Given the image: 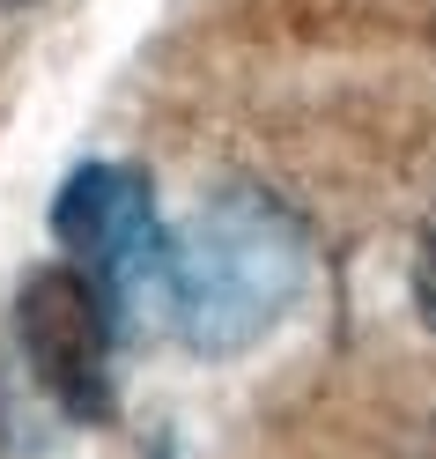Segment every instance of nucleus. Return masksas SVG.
<instances>
[{
	"instance_id": "3",
	"label": "nucleus",
	"mask_w": 436,
	"mask_h": 459,
	"mask_svg": "<svg viewBox=\"0 0 436 459\" xmlns=\"http://www.w3.org/2000/svg\"><path fill=\"white\" fill-rule=\"evenodd\" d=\"M52 238L67 245V260L111 297L119 319H133V297L163 281L170 230L156 215V186L133 163H81L74 178L52 193Z\"/></svg>"
},
{
	"instance_id": "2",
	"label": "nucleus",
	"mask_w": 436,
	"mask_h": 459,
	"mask_svg": "<svg viewBox=\"0 0 436 459\" xmlns=\"http://www.w3.org/2000/svg\"><path fill=\"white\" fill-rule=\"evenodd\" d=\"M119 333H126V319L111 311V297L74 260L38 267L15 297L22 363L38 370L45 400L67 422H104L111 415V349H119Z\"/></svg>"
},
{
	"instance_id": "5",
	"label": "nucleus",
	"mask_w": 436,
	"mask_h": 459,
	"mask_svg": "<svg viewBox=\"0 0 436 459\" xmlns=\"http://www.w3.org/2000/svg\"><path fill=\"white\" fill-rule=\"evenodd\" d=\"M422 459H436V445H429V452H422Z\"/></svg>"
},
{
	"instance_id": "1",
	"label": "nucleus",
	"mask_w": 436,
	"mask_h": 459,
	"mask_svg": "<svg viewBox=\"0 0 436 459\" xmlns=\"http://www.w3.org/2000/svg\"><path fill=\"white\" fill-rule=\"evenodd\" d=\"M311 281V238L267 186H215L170 230L163 252V311L192 356L259 349Z\"/></svg>"
},
{
	"instance_id": "4",
	"label": "nucleus",
	"mask_w": 436,
	"mask_h": 459,
	"mask_svg": "<svg viewBox=\"0 0 436 459\" xmlns=\"http://www.w3.org/2000/svg\"><path fill=\"white\" fill-rule=\"evenodd\" d=\"M415 311H422V326L436 333V222L422 230V252H415Z\"/></svg>"
}]
</instances>
